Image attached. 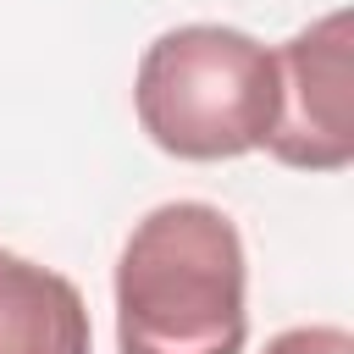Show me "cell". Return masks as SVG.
Segmentation results:
<instances>
[{
    "label": "cell",
    "instance_id": "obj_3",
    "mask_svg": "<svg viewBox=\"0 0 354 354\" xmlns=\"http://www.w3.org/2000/svg\"><path fill=\"white\" fill-rule=\"evenodd\" d=\"M277 122L260 149L299 171H343L354 160V88H348V11H326L277 50Z\"/></svg>",
    "mask_w": 354,
    "mask_h": 354
},
{
    "label": "cell",
    "instance_id": "obj_2",
    "mask_svg": "<svg viewBox=\"0 0 354 354\" xmlns=\"http://www.w3.org/2000/svg\"><path fill=\"white\" fill-rule=\"evenodd\" d=\"M277 100V50L221 22L160 33L133 77L138 127L177 160H238L260 149Z\"/></svg>",
    "mask_w": 354,
    "mask_h": 354
},
{
    "label": "cell",
    "instance_id": "obj_5",
    "mask_svg": "<svg viewBox=\"0 0 354 354\" xmlns=\"http://www.w3.org/2000/svg\"><path fill=\"white\" fill-rule=\"evenodd\" d=\"M260 354H354V337L343 326H288Z\"/></svg>",
    "mask_w": 354,
    "mask_h": 354
},
{
    "label": "cell",
    "instance_id": "obj_4",
    "mask_svg": "<svg viewBox=\"0 0 354 354\" xmlns=\"http://www.w3.org/2000/svg\"><path fill=\"white\" fill-rule=\"evenodd\" d=\"M0 354H94L83 293L11 249H0Z\"/></svg>",
    "mask_w": 354,
    "mask_h": 354
},
{
    "label": "cell",
    "instance_id": "obj_1",
    "mask_svg": "<svg viewBox=\"0 0 354 354\" xmlns=\"http://www.w3.org/2000/svg\"><path fill=\"white\" fill-rule=\"evenodd\" d=\"M243 238L227 210L155 205L116 260V343L122 354H243Z\"/></svg>",
    "mask_w": 354,
    "mask_h": 354
}]
</instances>
